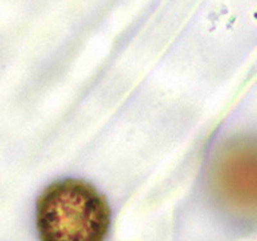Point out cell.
Wrapping results in <instances>:
<instances>
[{
  "label": "cell",
  "instance_id": "cell-1",
  "mask_svg": "<svg viewBox=\"0 0 257 241\" xmlns=\"http://www.w3.org/2000/svg\"><path fill=\"white\" fill-rule=\"evenodd\" d=\"M111 221L105 196L84 180L56 181L36 201L40 241H104Z\"/></svg>",
  "mask_w": 257,
  "mask_h": 241
},
{
  "label": "cell",
  "instance_id": "cell-2",
  "mask_svg": "<svg viewBox=\"0 0 257 241\" xmlns=\"http://www.w3.org/2000/svg\"><path fill=\"white\" fill-rule=\"evenodd\" d=\"M211 186L226 210L257 218V141L242 138L225 144L213 162Z\"/></svg>",
  "mask_w": 257,
  "mask_h": 241
}]
</instances>
